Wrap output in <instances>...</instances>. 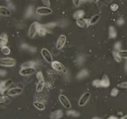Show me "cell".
Listing matches in <instances>:
<instances>
[{
  "instance_id": "obj_44",
  "label": "cell",
  "mask_w": 127,
  "mask_h": 119,
  "mask_svg": "<svg viewBox=\"0 0 127 119\" xmlns=\"http://www.w3.org/2000/svg\"><path fill=\"white\" fill-rule=\"evenodd\" d=\"M29 51H31V52H33V53L34 52H36V48H33V47H29Z\"/></svg>"
},
{
  "instance_id": "obj_11",
  "label": "cell",
  "mask_w": 127,
  "mask_h": 119,
  "mask_svg": "<svg viewBox=\"0 0 127 119\" xmlns=\"http://www.w3.org/2000/svg\"><path fill=\"white\" fill-rule=\"evenodd\" d=\"M22 92H23V89L22 88L16 87V88L9 89L7 91V95L10 96H15L20 95L21 93H22Z\"/></svg>"
},
{
  "instance_id": "obj_17",
  "label": "cell",
  "mask_w": 127,
  "mask_h": 119,
  "mask_svg": "<svg viewBox=\"0 0 127 119\" xmlns=\"http://www.w3.org/2000/svg\"><path fill=\"white\" fill-rule=\"evenodd\" d=\"M64 113L62 110H58L55 111V112H52L51 113L50 115V118L51 119H61L63 117Z\"/></svg>"
},
{
  "instance_id": "obj_25",
  "label": "cell",
  "mask_w": 127,
  "mask_h": 119,
  "mask_svg": "<svg viewBox=\"0 0 127 119\" xmlns=\"http://www.w3.org/2000/svg\"><path fill=\"white\" fill-rule=\"evenodd\" d=\"M34 12V7L32 6H29L27 9V11L26 12V17H30L33 15Z\"/></svg>"
},
{
  "instance_id": "obj_3",
  "label": "cell",
  "mask_w": 127,
  "mask_h": 119,
  "mask_svg": "<svg viewBox=\"0 0 127 119\" xmlns=\"http://www.w3.org/2000/svg\"><path fill=\"white\" fill-rule=\"evenodd\" d=\"M13 84V80L11 79L0 82V94L4 95V92L7 91Z\"/></svg>"
},
{
  "instance_id": "obj_21",
  "label": "cell",
  "mask_w": 127,
  "mask_h": 119,
  "mask_svg": "<svg viewBox=\"0 0 127 119\" xmlns=\"http://www.w3.org/2000/svg\"><path fill=\"white\" fill-rule=\"evenodd\" d=\"M36 62H33V61H29L24 63L23 64L21 65V67L22 68H29V67H36Z\"/></svg>"
},
{
  "instance_id": "obj_39",
  "label": "cell",
  "mask_w": 127,
  "mask_h": 119,
  "mask_svg": "<svg viewBox=\"0 0 127 119\" xmlns=\"http://www.w3.org/2000/svg\"><path fill=\"white\" fill-rule=\"evenodd\" d=\"M45 26H46V27L49 28V29H52V28L55 27V26H56V24H55V22H52V23L48 24H46Z\"/></svg>"
},
{
  "instance_id": "obj_38",
  "label": "cell",
  "mask_w": 127,
  "mask_h": 119,
  "mask_svg": "<svg viewBox=\"0 0 127 119\" xmlns=\"http://www.w3.org/2000/svg\"><path fill=\"white\" fill-rule=\"evenodd\" d=\"M119 6L117 4H115V3H114V4H112L111 5V6H110V8H111V10H112V11H113V12H116V10L118 9Z\"/></svg>"
},
{
  "instance_id": "obj_47",
  "label": "cell",
  "mask_w": 127,
  "mask_h": 119,
  "mask_svg": "<svg viewBox=\"0 0 127 119\" xmlns=\"http://www.w3.org/2000/svg\"><path fill=\"white\" fill-rule=\"evenodd\" d=\"M125 70L126 71H127V63H126V64H125Z\"/></svg>"
},
{
  "instance_id": "obj_28",
  "label": "cell",
  "mask_w": 127,
  "mask_h": 119,
  "mask_svg": "<svg viewBox=\"0 0 127 119\" xmlns=\"http://www.w3.org/2000/svg\"><path fill=\"white\" fill-rule=\"evenodd\" d=\"M118 53L121 58H123L127 59V50H120L118 51Z\"/></svg>"
},
{
  "instance_id": "obj_23",
  "label": "cell",
  "mask_w": 127,
  "mask_h": 119,
  "mask_svg": "<svg viewBox=\"0 0 127 119\" xmlns=\"http://www.w3.org/2000/svg\"><path fill=\"white\" fill-rule=\"evenodd\" d=\"M85 15V12H84L83 10H78L75 13H74L73 15V17L74 19H81V18H83Z\"/></svg>"
},
{
  "instance_id": "obj_35",
  "label": "cell",
  "mask_w": 127,
  "mask_h": 119,
  "mask_svg": "<svg viewBox=\"0 0 127 119\" xmlns=\"http://www.w3.org/2000/svg\"><path fill=\"white\" fill-rule=\"evenodd\" d=\"M36 78H37V79H38V81H39V80H43V73H42L41 71H39V72H38V73H36Z\"/></svg>"
},
{
  "instance_id": "obj_49",
  "label": "cell",
  "mask_w": 127,
  "mask_h": 119,
  "mask_svg": "<svg viewBox=\"0 0 127 119\" xmlns=\"http://www.w3.org/2000/svg\"><path fill=\"white\" fill-rule=\"evenodd\" d=\"M122 119H127V115H125V116H124V117H122Z\"/></svg>"
},
{
  "instance_id": "obj_27",
  "label": "cell",
  "mask_w": 127,
  "mask_h": 119,
  "mask_svg": "<svg viewBox=\"0 0 127 119\" xmlns=\"http://www.w3.org/2000/svg\"><path fill=\"white\" fill-rule=\"evenodd\" d=\"M67 115L69 116L74 117H77L79 116V113L74 110H69L67 112Z\"/></svg>"
},
{
  "instance_id": "obj_45",
  "label": "cell",
  "mask_w": 127,
  "mask_h": 119,
  "mask_svg": "<svg viewBox=\"0 0 127 119\" xmlns=\"http://www.w3.org/2000/svg\"><path fill=\"white\" fill-rule=\"evenodd\" d=\"M91 1H92V2H94V3H98V1H99V0H91Z\"/></svg>"
},
{
  "instance_id": "obj_2",
  "label": "cell",
  "mask_w": 127,
  "mask_h": 119,
  "mask_svg": "<svg viewBox=\"0 0 127 119\" xmlns=\"http://www.w3.org/2000/svg\"><path fill=\"white\" fill-rule=\"evenodd\" d=\"M40 25V24H39L37 22H34L32 24H31V25L29 27V30H28V36L30 38H33L38 34V30Z\"/></svg>"
},
{
  "instance_id": "obj_40",
  "label": "cell",
  "mask_w": 127,
  "mask_h": 119,
  "mask_svg": "<svg viewBox=\"0 0 127 119\" xmlns=\"http://www.w3.org/2000/svg\"><path fill=\"white\" fill-rule=\"evenodd\" d=\"M125 24V20H123V18H120L117 21V24L118 25H122Z\"/></svg>"
},
{
  "instance_id": "obj_31",
  "label": "cell",
  "mask_w": 127,
  "mask_h": 119,
  "mask_svg": "<svg viewBox=\"0 0 127 119\" xmlns=\"http://www.w3.org/2000/svg\"><path fill=\"white\" fill-rule=\"evenodd\" d=\"M92 85L94 87H95V88H101V86H100V80L96 79V80H94L92 82Z\"/></svg>"
},
{
  "instance_id": "obj_24",
  "label": "cell",
  "mask_w": 127,
  "mask_h": 119,
  "mask_svg": "<svg viewBox=\"0 0 127 119\" xmlns=\"http://www.w3.org/2000/svg\"><path fill=\"white\" fill-rule=\"evenodd\" d=\"M100 18V16L99 15H95L93 16L90 20V25H93L95 24L99 20Z\"/></svg>"
},
{
  "instance_id": "obj_18",
  "label": "cell",
  "mask_w": 127,
  "mask_h": 119,
  "mask_svg": "<svg viewBox=\"0 0 127 119\" xmlns=\"http://www.w3.org/2000/svg\"><path fill=\"white\" fill-rule=\"evenodd\" d=\"M117 36V32L113 26L109 27V37L111 39H114Z\"/></svg>"
},
{
  "instance_id": "obj_48",
  "label": "cell",
  "mask_w": 127,
  "mask_h": 119,
  "mask_svg": "<svg viewBox=\"0 0 127 119\" xmlns=\"http://www.w3.org/2000/svg\"><path fill=\"white\" fill-rule=\"evenodd\" d=\"M109 119H117V118L115 117H110Z\"/></svg>"
},
{
  "instance_id": "obj_6",
  "label": "cell",
  "mask_w": 127,
  "mask_h": 119,
  "mask_svg": "<svg viewBox=\"0 0 127 119\" xmlns=\"http://www.w3.org/2000/svg\"><path fill=\"white\" fill-rule=\"evenodd\" d=\"M90 96H91V95L90 93L88 92L85 93L79 98V101H78V105L79 106H84L85 105H86V104L89 101Z\"/></svg>"
},
{
  "instance_id": "obj_22",
  "label": "cell",
  "mask_w": 127,
  "mask_h": 119,
  "mask_svg": "<svg viewBox=\"0 0 127 119\" xmlns=\"http://www.w3.org/2000/svg\"><path fill=\"white\" fill-rule=\"evenodd\" d=\"M34 106L39 111H43L45 109V104L41 102H34L33 103Z\"/></svg>"
},
{
  "instance_id": "obj_32",
  "label": "cell",
  "mask_w": 127,
  "mask_h": 119,
  "mask_svg": "<svg viewBox=\"0 0 127 119\" xmlns=\"http://www.w3.org/2000/svg\"><path fill=\"white\" fill-rule=\"evenodd\" d=\"M118 88L122 89H127V82H123L118 84Z\"/></svg>"
},
{
  "instance_id": "obj_5",
  "label": "cell",
  "mask_w": 127,
  "mask_h": 119,
  "mask_svg": "<svg viewBox=\"0 0 127 119\" xmlns=\"http://www.w3.org/2000/svg\"><path fill=\"white\" fill-rule=\"evenodd\" d=\"M59 101L61 102V103L62 104V106L66 109H70L71 106H72L71 102L69 101V100L68 99V98L65 95H60L59 96Z\"/></svg>"
},
{
  "instance_id": "obj_43",
  "label": "cell",
  "mask_w": 127,
  "mask_h": 119,
  "mask_svg": "<svg viewBox=\"0 0 127 119\" xmlns=\"http://www.w3.org/2000/svg\"><path fill=\"white\" fill-rule=\"evenodd\" d=\"M6 74V72L5 70H0V76H4Z\"/></svg>"
},
{
  "instance_id": "obj_7",
  "label": "cell",
  "mask_w": 127,
  "mask_h": 119,
  "mask_svg": "<svg viewBox=\"0 0 127 119\" xmlns=\"http://www.w3.org/2000/svg\"><path fill=\"white\" fill-rule=\"evenodd\" d=\"M41 54L48 63H52L53 62V56L48 49L46 48H43L41 51Z\"/></svg>"
},
{
  "instance_id": "obj_46",
  "label": "cell",
  "mask_w": 127,
  "mask_h": 119,
  "mask_svg": "<svg viewBox=\"0 0 127 119\" xmlns=\"http://www.w3.org/2000/svg\"><path fill=\"white\" fill-rule=\"evenodd\" d=\"M80 1L83 2V3H86V2L88 1V0H80Z\"/></svg>"
},
{
  "instance_id": "obj_26",
  "label": "cell",
  "mask_w": 127,
  "mask_h": 119,
  "mask_svg": "<svg viewBox=\"0 0 127 119\" xmlns=\"http://www.w3.org/2000/svg\"><path fill=\"white\" fill-rule=\"evenodd\" d=\"M1 52L3 55H8L10 54V52H11V50L9 48L8 46H4L1 47Z\"/></svg>"
},
{
  "instance_id": "obj_42",
  "label": "cell",
  "mask_w": 127,
  "mask_h": 119,
  "mask_svg": "<svg viewBox=\"0 0 127 119\" xmlns=\"http://www.w3.org/2000/svg\"><path fill=\"white\" fill-rule=\"evenodd\" d=\"M21 48H22L23 49H28L29 48V46H28V45H26V44H23V45H22V46H21Z\"/></svg>"
},
{
  "instance_id": "obj_9",
  "label": "cell",
  "mask_w": 127,
  "mask_h": 119,
  "mask_svg": "<svg viewBox=\"0 0 127 119\" xmlns=\"http://www.w3.org/2000/svg\"><path fill=\"white\" fill-rule=\"evenodd\" d=\"M67 38L66 36L65 35H61L59 36V37L58 38L56 44V48L57 49L60 50V49H62L64 48V46H65V43H66Z\"/></svg>"
},
{
  "instance_id": "obj_20",
  "label": "cell",
  "mask_w": 127,
  "mask_h": 119,
  "mask_svg": "<svg viewBox=\"0 0 127 119\" xmlns=\"http://www.w3.org/2000/svg\"><path fill=\"white\" fill-rule=\"evenodd\" d=\"M45 86V80H39L38 81V83L36 86V92L37 93H40L41 91H42V90L43 89L44 87Z\"/></svg>"
},
{
  "instance_id": "obj_4",
  "label": "cell",
  "mask_w": 127,
  "mask_h": 119,
  "mask_svg": "<svg viewBox=\"0 0 127 119\" xmlns=\"http://www.w3.org/2000/svg\"><path fill=\"white\" fill-rule=\"evenodd\" d=\"M52 67L55 70L61 73H66L67 69L62 63L58 61H53L52 62Z\"/></svg>"
},
{
  "instance_id": "obj_30",
  "label": "cell",
  "mask_w": 127,
  "mask_h": 119,
  "mask_svg": "<svg viewBox=\"0 0 127 119\" xmlns=\"http://www.w3.org/2000/svg\"><path fill=\"white\" fill-rule=\"evenodd\" d=\"M84 62H85V57L83 56L82 55H79V56L77 58L76 62L78 64L82 65Z\"/></svg>"
},
{
  "instance_id": "obj_33",
  "label": "cell",
  "mask_w": 127,
  "mask_h": 119,
  "mask_svg": "<svg viewBox=\"0 0 127 119\" xmlns=\"http://www.w3.org/2000/svg\"><path fill=\"white\" fill-rule=\"evenodd\" d=\"M119 93V89L118 88H113L111 91V95L113 97H115L118 95Z\"/></svg>"
},
{
  "instance_id": "obj_34",
  "label": "cell",
  "mask_w": 127,
  "mask_h": 119,
  "mask_svg": "<svg viewBox=\"0 0 127 119\" xmlns=\"http://www.w3.org/2000/svg\"><path fill=\"white\" fill-rule=\"evenodd\" d=\"M41 2L43 5L46 7H50L51 3L50 0H41Z\"/></svg>"
},
{
  "instance_id": "obj_16",
  "label": "cell",
  "mask_w": 127,
  "mask_h": 119,
  "mask_svg": "<svg viewBox=\"0 0 127 119\" xmlns=\"http://www.w3.org/2000/svg\"><path fill=\"white\" fill-rule=\"evenodd\" d=\"M0 15L4 17H9L11 15V11L10 9L5 6H0Z\"/></svg>"
},
{
  "instance_id": "obj_51",
  "label": "cell",
  "mask_w": 127,
  "mask_h": 119,
  "mask_svg": "<svg viewBox=\"0 0 127 119\" xmlns=\"http://www.w3.org/2000/svg\"><path fill=\"white\" fill-rule=\"evenodd\" d=\"M0 19H1V16H0Z\"/></svg>"
},
{
  "instance_id": "obj_36",
  "label": "cell",
  "mask_w": 127,
  "mask_h": 119,
  "mask_svg": "<svg viewBox=\"0 0 127 119\" xmlns=\"http://www.w3.org/2000/svg\"><path fill=\"white\" fill-rule=\"evenodd\" d=\"M8 99V98L7 96H0V104L6 103V102L7 101Z\"/></svg>"
},
{
  "instance_id": "obj_10",
  "label": "cell",
  "mask_w": 127,
  "mask_h": 119,
  "mask_svg": "<svg viewBox=\"0 0 127 119\" xmlns=\"http://www.w3.org/2000/svg\"><path fill=\"white\" fill-rule=\"evenodd\" d=\"M36 13L39 15H47L52 13V10L50 7H38L36 9Z\"/></svg>"
},
{
  "instance_id": "obj_1",
  "label": "cell",
  "mask_w": 127,
  "mask_h": 119,
  "mask_svg": "<svg viewBox=\"0 0 127 119\" xmlns=\"http://www.w3.org/2000/svg\"><path fill=\"white\" fill-rule=\"evenodd\" d=\"M16 61L12 58H0V66L12 67L15 66Z\"/></svg>"
},
{
  "instance_id": "obj_14",
  "label": "cell",
  "mask_w": 127,
  "mask_h": 119,
  "mask_svg": "<svg viewBox=\"0 0 127 119\" xmlns=\"http://www.w3.org/2000/svg\"><path fill=\"white\" fill-rule=\"evenodd\" d=\"M8 41V37L7 34L5 33L2 34L0 36V48L6 46Z\"/></svg>"
},
{
  "instance_id": "obj_12",
  "label": "cell",
  "mask_w": 127,
  "mask_h": 119,
  "mask_svg": "<svg viewBox=\"0 0 127 119\" xmlns=\"http://www.w3.org/2000/svg\"><path fill=\"white\" fill-rule=\"evenodd\" d=\"M76 24L77 25L79 26V27L81 28H87L89 27V25H90V20L88 19H84L83 17L77 19Z\"/></svg>"
},
{
  "instance_id": "obj_15",
  "label": "cell",
  "mask_w": 127,
  "mask_h": 119,
  "mask_svg": "<svg viewBox=\"0 0 127 119\" xmlns=\"http://www.w3.org/2000/svg\"><path fill=\"white\" fill-rule=\"evenodd\" d=\"M50 29L49 28L46 27L45 25H39V27L38 29V34L39 36L42 37V36H44L49 31Z\"/></svg>"
},
{
  "instance_id": "obj_41",
  "label": "cell",
  "mask_w": 127,
  "mask_h": 119,
  "mask_svg": "<svg viewBox=\"0 0 127 119\" xmlns=\"http://www.w3.org/2000/svg\"><path fill=\"white\" fill-rule=\"evenodd\" d=\"M72 2H73L74 4V6H78L80 4V0H72Z\"/></svg>"
},
{
  "instance_id": "obj_19",
  "label": "cell",
  "mask_w": 127,
  "mask_h": 119,
  "mask_svg": "<svg viewBox=\"0 0 127 119\" xmlns=\"http://www.w3.org/2000/svg\"><path fill=\"white\" fill-rule=\"evenodd\" d=\"M88 75H89V73H88V70H86V69H83V70H81L78 73V75H77V78L78 79H82L88 77Z\"/></svg>"
},
{
  "instance_id": "obj_8",
  "label": "cell",
  "mask_w": 127,
  "mask_h": 119,
  "mask_svg": "<svg viewBox=\"0 0 127 119\" xmlns=\"http://www.w3.org/2000/svg\"><path fill=\"white\" fill-rule=\"evenodd\" d=\"M35 72H36V68L34 67L22 68L19 70V73L22 76H28L33 74Z\"/></svg>"
},
{
  "instance_id": "obj_50",
  "label": "cell",
  "mask_w": 127,
  "mask_h": 119,
  "mask_svg": "<svg viewBox=\"0 0 127 119\" xmlns=\"http://www.w3.org/2000/svg\"><path fill=\"white\" fill-rule=\"evenodd\" d=\"M6 1H10V0H6Z\"/></svg>"
},
{
  "instance_id": "obj_29",
  "label": "cell",
  "mask_w": 127,
  "mask_h": 119,
  "mask_svg": "<svg viewBox=\"0 0 127 119\" xmlns=\"http://www.w3.org/2000/svg\"><path fill=\"white\" fill-rule=\"evenodd\" d=\"M113 56H114V60H115L116 62H118V63L121 62V56L119 55L118 52H114V53H113Z\"/></svg>"
},
{
  "instance_id": "obj_37",
  "label": "cell",
  "mask_w": 127,
  "mask_h": 119,
  "mask_svg": "<svg viewBox=\"0 0 127 119\" xmlns=\"http://www.w3.org/2000/svg\"><path fill=\"white\" fill-rule=\"evenodd\" d=\"M121 44L120 42H117V43H115L114 45V49L116 51H119L121 50Z\"/></svg>"
},
{
  "instance_id": "obj_13",
  "label": "cell",
  "mask_w": 127,
  "mask_h": 119,
  "mask_svg": "<svg viewBox=\"0 0 127 119\" xmlns=\"http://www.w3.org/2000/svg\"><path fill=\"white\" fill-rule=\"evenodd\" d=\"M100 86L101 88H107L110 86V80L107 75H104L100 80Z\"/></svg>"
}]
</instances>
